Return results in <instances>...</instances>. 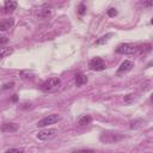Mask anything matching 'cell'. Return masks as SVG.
<instances>
[{
	"label": "cell",
	"instance_id": "cell-1",
	"mask_svg": "<svg viewBox=\"0 0 153 153\" xmlns=\"http://www.w3.org/2000/svg\"><path fill=\"white\" fill-rule=\"evenodd\" d=\"M148 47H151V45L149 44L135 45V44H131V43H123V44H120L116 48V53H118V54H126V55H128V54H139V53H145L147 50L145 48H148Z\"/></svg>",
	"mask_w": 153,
	"mask_h": 153
},
{
	"label": "cell",
	"instance_id": "cell-2",
	"mask_svg": "<svg viewBox=\"0 0 153 153\" xmlns=\"http://www.w3.org/2000/svg\"><path fill=\"white\" fill-rule=\"evenodd\" d=\"M122 137H123V135H121L118 133H110V131H104L99 136L100 141L104 143H115V142L120 141Z\"/></svg>",
	"mask_w": 153,
	"mask_h": 153
},
{
	"label": "cell",
	"instance_id": "cell-3",
	"mask_svg": "<svg viewBox=\"0 0 153 153\" xmlns=\"http://www.w3.org/2000/svg\"><path fill=\"white\" fill-rule=\"evenodd\" d=\"M61 84V80L59 78H50L48 80H45L42 86H41V90L44 91V92H50V91H54L56 90Z\"/></svg>",
	"mask_w": 153,
	"mask_h": 153
},
{
	"label": "cell",
	"instance_id": "cell-4",
	"mask_svg": "<svg viewBox=\"0 0 153 153\" xmlns=\"http://www.w3.org/2000/svg\"><path fill=\"white\" fill-rule=\"evenodd\" d=\"M61 120V116L57 115V114H51V115H48L47 117L39 120L37 122V127H45V126H49V124H54L56 122H59Z\"/></svg>",
	"mask_w": 153,
	"mask_h": 153
},
{
	"label": "cell",
	"instance_id": "cell-5",
	"mask_svg": "<svg viewBox=\"0 0 153 153\" xmlns=\"http://www.w3.org/2000/svg\"><path fill=\"white\" fill-rule=\"evenodd\" d=\"M57 134V130L55 128H49V129H44V130H41L37 133L36 137L38 140H42V141H45V140H49L51 137H54L55 135Z\"/></svg>",
	"mask_w": 153,
	"mask_h": 153
},
{
	"label": "cell",
	"instance_id": "cell-6",
	"mask_svg": "<svg viewBox=\"0 0 153 153\" xmlns=\"http://www.w3.org/2000/svg\"><path fill=\"white\" fill-rule=\"evenodd\" d=\"M88 67L92 69V71H103L105 69V61L100 57H93L90 63H88Z\"/></svg>",
	"mask_w": 153,
	"mask_h": 153
},
{
	"label": "cell",
	"instance_id": "cell-7",
	"mask_svg": "<svg viewBox=\"0 0 153 153\" xmlns=\"http://www.w3.org/2000/svg\"><path fill=\"white\" fill-rule=\"evenodd\" d=\"M133 66H134V63H133L131 61H129V60H124V61L121 63V66L118 67L117 73H118V74H121V73H126V72L130 71V69L133 68Z\"/></svg>",
	"mask_w": 153,
	"mask_h": 153
},
{
	"label": "cell",
	"instance_id": "cell-8",
	"mask_svg": "<svg viewBox=\"0 0 153 153\" xmlns=\"http://www.w3.org/2000/svg\"><path fill=\"white\" fill-rule=\"evenodd\" d=\"M18 128L19 127L16 123H4L1 127V130L2 133H13V131H17Z\"/></svg>",
	"mask_w": 153,
	"mask_h": 153
},
{
	"label": "cell",
	"instance_id": "cell-9",
	"mask_svg": "<svg viewBox=\"0 0 153 153\" xmlns=\"http://www.w3.org/2000/svg\"><path fill=\"white\" fill-rule=\"evenodd\" d=\"M13 23H14V20H13V18H7V19H4L1 23H0V31H6L7 29H11L12 26H13Z\"/></svg>",
	"mask_w": 153,
	"mask_h": 153
},
{
	"label": "cell",
	"instance_id": "cell-10",
	"mask_svg": "<svg viewBox=\"0 0 153 153\" xmlns=\"http://www.w3.org/2000/svg\"><path fill=\"white\" fill-rule=\"evenodd\" d=\"M87 82V76L85 75V74H82V73H76L75 74V85L76 86H82V85H85Z\"/></svg>",
	"mask_w": 153,
	"mask_h": 153
},
{
	"label": "cell",
	"instance_id": "cell-11",
	"mask_svg": "<svg viewBox=\"0 0 153 153\" xmlns=\"http://www.w3.org/2000/svg\"><path fill=\"white\" fill-rule=\"evenodd\" d=\"M16 8H17V2H16V1H12V0L5 1V4H4V10H5L6 13L14 11Z\"/></svg>",
	"mask_w": 153,
	"mask_h": 153
},
{
	"label": "cell",
	"instance_id": "cell-12",
	"mask_svg": "<svg viewBox=\"0 0 153 153\" xmlns=\"http://www.w3.org/2000/svg\"><path fill=\"white\" fill-rule=\"evenodd\" d=\"M114 36V33H111V32H109V33H106V35H104V36H102L100 38H98L97 41H96V44L97 45H100V44H104V43H106L111 37Z\"/></svg>",
	"mask_w": 153,
	"mask_h": 153
},
{
	"label": "cell",
	"instance_id": "cell-13",
	"mask_svg": "<svg viewBox=\"0 0 153 153\" xmlns=\"http://www.w3.org/2000/svg\"><path fill=\"white\" fill-rule=\"evenodd\" d=\"M91 121H92L91 116H88V115H84V116H81V117L78 120V124H79V126H86V124H90Z\"/></svg>",
	"mask_w": 153,
	"mask_h": 153
},
{
	"label": "cell",
	"instance_id": "cell-14",
	"mask_svg": "<svg viewBox=\"0 0 153 153\" xmlns=\"http://www.w3.org/2000/svg\"><path fill=\"white\" fill-rule=\"evenodd\" d=\"M50 14H51V11L48 8H43V10L37 11V16L39 18H48V17H50Z\"/></svg>",
	"mask_w": 153,
	"mask_h": 153
},
{
	"label": "cell",
	"instance_id": "cell-15",
	"mask_svg": "<svg viewBox=\"0 0 153 153\" xmlns=\"http://www.w3.org/2000/svg\"><path fill=\"white\" fill-rule=\"evenodd\" d=\"M12 51H13V49L11 47H2L1 48V56L2 57H6L7 55L12 54Z\"/></svg>",
	"mask_w": 153,
	"mask_h": 153
},
{
	"label": "cell",
	"instance_id": "cell-16",
	"mask_svg": "<svg viewBox=\"0 0 153 153\" xmlns=\"http://www.w3.org/2000/svg\"><path fill=\"white\" fill-rule=\"evenodd\" d=\"M5 153H24V149L23 148H10Z\"/></svg>",
	"mask_w": 153,
	"mask_h": 153
},
{
	"label": "cell",
	"instance_id": "cell-17",
	"mask_svg": "<svg viewBox=\"0 0 153 153\" xmlns=\"http://www.w3.org/2000/svg\"><path fill=\"white\" fill-rule=\"evenodd\" d=\"M117 10L116 8H109L108 11H106V14L109 16V17H115V16H117Z\"/></svg>",
	"mask_w": 153,
	"mask_h": 153
},
{
	"label": "cell",
	"instance_id": "cell-18",
	"mask_svg": "<svg viewBox=\"0 0 153 153\" xmlns=\"http://www.w3.org/2000/svg\"><path fill=\"white\" fill-rule=\"evenodd\" d=\"M78 12H79V14H84V13L86 12V7H85V5H84V4H80V5H79Z\"/></svg>",
	"mask_w": 153,
	"mask_h": 153
},
{
	"label": "cell",
	"instance_id": "cell-19",
	"mask_svg": "<svg viewBox=\"0 0 153 153\" xmlns=\"http://www.w3.org/2000/svg\"><path fill=\"white\" fill-rule=\"evenodd\" d=\"M73 153H96L93 149H78V151H74Z\"/></svg>",
	"mask_w": 153,
	"mask_h": 153
},
{
	"label": "cell",
	"instance_id": "cell-20",
	"mask_svg": "<svg viewBox=\"0 0 153 153\" xmlns=\"http://www.w3.org/2000/svg\"><path fill=\"white\" fill-rule=\"evenodd\" d=\"M13 85H14V82H6V84H4L2 85V90H8V88H12L13 87Z\"/></svg>",
	"mask_w": 153,
	"mask_h": 153
},
{
	"label": "cell",
	"instance_id": "cell-21",
	"mask_svg": "<svg viewBox=\"0 0 153 153\" xmlns=\"http://www.w3.org/2000/svg\"><path fill=\"white\" fill-rule=\"evenodd\" d=\"M7 42H8V38H7L6 36H1V37H0V43H1L2 45H4L5 43H7Z\"/></svg>",
	"mask_w": 153,
	"mask_h": 153
},
{
	"label": "cell",
	"instance_id": "cell-22",
	"mask_svg": "<svg viewBox=\"0 0 153 153\" xmlns=\"http://www.w3.org/2000/svg\"><path fill=\"white\" fill-rule=\"evenodd\" d=\"M143 5H146V6H152V5H153V1H146V2H143Z\"/></svg>",
	"mask_w": 153,
	"mask_h": 153
},
{
	"label": "cell",
	"instance_id": "cell-23",
	"mask_svg": "<svg viewBox=\"0 0 153 153\" xmlns=\"http://www.w3.org/2000/svg\"><path fill=\"white\" fill-rule=\"evenodd\" d=\"M12 100H13V102H16V100H17V94H13V97H12Z\"/></svg>",
	"mask_w": 153,
	"mask_h": 153
},
{
	"label": "cell",
	"instance_id": "cell-24",
	"mask_svg": "<svg viewBox=\"0 0 153 153\" xmlns=\"http://www.w3.org/2000/svg\"><path fill=\"white\" fill-rule=\"evenodd\" d=\"M151 100H152V102H153V93H152V94H151Z\"/></svg>",
	"mask_w": 153,
	"mask_h": 153
},
{
	"label": "cell",
	"instance_id": "cell-25",
	"mask_svg": "<svg viewBox=\"0 0 153 153\" xmlns=\"http://www.w3.org/2000/svg\"><path fill=\"white\" fill-rule=\"evenodd\" d=\"M151 24H153V18H152V20H151Z\"/></svg>",
	"mask_w": 153,
	"mask_h": 153
}]
</instances>
